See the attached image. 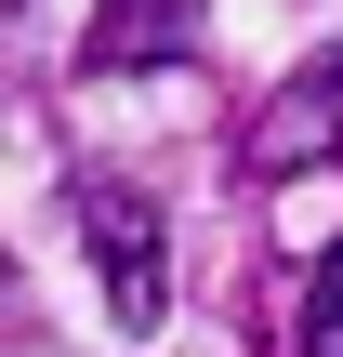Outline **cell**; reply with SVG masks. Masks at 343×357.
I'll return each mask as SVG.
<instances>
[{"mask_svg": "<svg viewBox=\"0 0 343 357\" xmlns=\"http://www.w3.org/2000/svg\"><path fill=\"white\" fill-rule=\"evenodd\" d=\"M79 238H93V278H106V305H119L132 331H159V305H172V252H159V212H145L119 172H79Z\"/></svg>", "mask_w": 343, "mask_h": 357, "instance_id": "cell-1", "label": "cell"}, {"mask_svg": "<svg viewBox=\"0 0 343 357\" xmlns=\"http://www.w3.org/2000/svg\"><path fill=\"white\" fill-rule=\"evenodd\" d=\"M330 146H343V53H317V66L251 119V146H238V159H251V185H291V172H317Z\"/></svg>", "mask_w": 343, "mask_h": 357, "instance_id": "cell-2", "label": "cell"}, {"mask_svg": "<svg viewBox=\"0 0 343 357\" xmlns=\"http://www.w3.org/2000/svg\"><path fill=\"white\" fill-rule=\"evenodd\" d=\"M172 53H185V0H106L93 66H172Z\"/></svg>", "mask_w": 343, "mask_h": 357, "instance_id": "cell-3", "label": "cell"}, {"mask_svg": "<svg viewBox=\"0 0 343 357\" xmlns=\"http://www.w3.org/2000/svg\"><path fill=\"white\" fill-rule=\"evenodd\" d=\"M304 357H343V252H317V278H304Z\"/></svg>", "mask_w": 343, "mask_h": 357, "instance_id": "cell-4", "label": "cell"}]
</instances>
